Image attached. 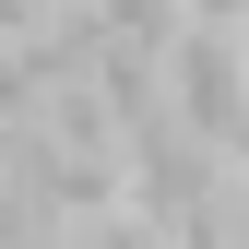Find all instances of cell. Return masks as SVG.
Returning a JSON list of instances; mask_svg holds the SVG:
<instances>
[{"label": "cell", "instance_id": "obj_1", "mask_svg": "<svg viewBox=\"0 0 249 249\" xmlns=\"http://www.w3.org/2000/svg\"><path fill=\"white\" fill-rule=\"evenodd\" d=\"M202 24H226V36H249V0H190Z\"/></svg>", "mask_w": 249, "mask_h": 249}]
</instances>
